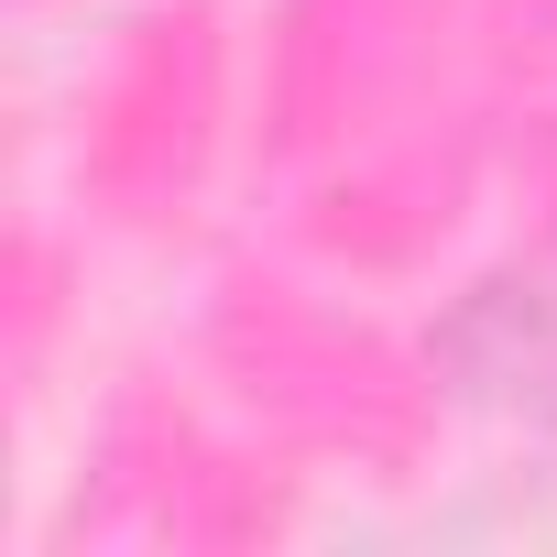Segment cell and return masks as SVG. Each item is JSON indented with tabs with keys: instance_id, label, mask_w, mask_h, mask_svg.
Here are the masks:
<instances>
[{
	"instance_id": "6da1fadb",
	"label": "cell",
	"mask_w": 557,
	"mask_h": 557,
	"mask_svg": "<svg viewBox=\"0 0 557 557\" xmlns=\"http://www.w3.org/2000/svg\"><path fill=\"white\" fill-rule=\"evenodd\" d=\"M426 372L459 405H481L524 437H557V240L470 273L448 296V318L426 329Z\"/></svg>"
}]
</instances>
